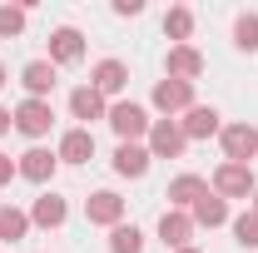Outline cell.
<instances>
[{
    "label": "cell",
    "mask_w": 258,
    "mask_h": 253,
    "mask_svg": "<svg viewBox=\"0 0 258 253\" xmlns=\"http://www.w3.org/2000/svg\"><path fill=\"white\" fill-rule=\"evenodd\" d=\"M104 119H109V129L119 134V144H139V139L149 134V124H154V119H149V109H144V104H134V99L109 104V114H104Z\"/></svg>",
    "instance_id": "obj_1"
},
{
    "label": "cell",
    "mask_w": 258,
    "mask_h": 253,
    "mask_svg": "<svg viewBox=\"0 0 258 253\" xmlns=\"http://www.w3.org/2000/svg\"><path fill=\"white\" fill-rule=\"evenodd\" d=\"M15 169H20V179H30V184H50V179H55V169H60V154H50V149L30 144L25 154L15 159Z\"/></svg>",
    "instance_id": "obj_8"
},
{
    "label": "cell",
    "mask_w": 258,
    "mask_h": 253,
    "mask_svg": "<svg viewBox=\"0 0 258 253\" xmlns=\"http://www.w3.org/2000/svg\"><path fill=\"white\" fill-rule=\"evenodd\" d=\"M159 238H164V248H189V238H194V219L189 214H179V209H164V219H159Z\"/></svg>",
    "instance_id": "obj_15"
},
{
    "label": "cell",
    "mask_w": 258,
    "mask_h": 253,
    "mask_svg": "<svg viewBox=\"0 0 258 253\" xmlns=\"http://www.w3.org/2000/svg\"><path fill=\"white\" fill-rule=\"evenodd\" d=\"M179 253H199V248H194V243H189V248H179Z\"/></svg>",
    "instance_id": "obj_31"
},
{
    "label": "cell",
    "mask_w": 258,
    "mask_h": 253,
    "mask_svg": "<svg viewBox=\"0 0 258 253\" xmlns=\"http://www.w3.org/2000/svg\"><path fill=\"white\" fill-rule=\"evenodd\" d=\"M25 233H30V214L15 209V204H0V238L5 243H20Z\"/></svg>",
    "instance_id": "obj_21"
},
{
    "label": "cell",
    "mask_w": 258,
    "mask_h": 253,
    "mask_svg": "<svg viewBox=\"0 0 258 253\" xmlns=\"http://www.w3.org/2000/svg\"><path fill=\"white\" fill-rule=\"evenodd\" d=\"M85 219L99 223V228H119V223H124V199L109 194V189L90 194V199H85Z\"/></svg>",
    "instance_id": "obj_7"
},
{
    "label": "cell",
    "mask_w": 258,
    "mask_h": 253,
    "mask_svg": "<svg viewBox=\"0 0 258 253\" xmlns=\"http://www.w3.org/2000/svg\"><path fill=\"white\" fill-rule=\"evenodd\" d=\"M253 214H258V194H253Z\"/></svg>",
    "instance_id": "obj_32"
},
{
    "label": "cell",
    "mask_w": 258,
    "mask_h": 253,
    "mask_svg": "<svg viewBox=\"0 0 258 253\" xmlns=\"http://www.w3.org/2000/svg\"><path fill=\"white\" fill-rule=\"evenodd\" d=\"M149 144H119V149H114V174H119V179H144V174H149Z\"/></svg>",
    "instance_id": "obj_14"
},
{
    "label": "cell",
    "mask_w": 258,
    "mask_h": 253,
    "mask_svg": "<svg viewBox=\"0 0 258 253\" xmlns=\"http://www.w3.org/2000/svg\"><path fill=\"white\" fill-rule=\"evenodd\" d=\"M204 194H209V179H199V174H179V179L169 184V194H164V199H169V209L189 214V209L204 199Z\"/></svg>",
    "instance_id": "obj_10"
},
{
    "label": "cell",
    "mask_w": 258,
    "mask_h": 253,
    "mask_svg": "<svg viewBox=\"0 0 258 253\" xmlns=\"http://www.w3.org/2000/svg\"><path fill=\"white\" fill-rule=\"evenodd\" d=\"M20 85L30 90V99H45L50 90H55V65L50 60H30L25 70H20Z\"/></svg>",
    "instance_id": "obj_19"
},
{
    "label": "cell",
    "mask_w": 258,
    "mask_h": 253,
    "mask_svg": "<svg viewBox=\"0 0 258 253\" xmlns=\"http://www.w3.org/2000/svg\"><path fill=\"white\" fill-rule=\"evenodd\" d=\"M60 164H90L95 159V134L80 124V129H64V139H60Z\"/></svg>",
    "instance_id": "obj_12"
},
{
    "label": "cell",
    "mask_w": 258,
    "mask_h": 253,
    "mask_svg": "<svg viewBox=\"0 0 258 253\" xmlns=\"http://www.w3.org/2000/svg\"><path fill=\"white\" fill-rule=\"evenodd\" d=\"M70 219V204H64L60 194H40L30 209V223H40V228H60V223Z\"/></svg>",
    "instance_id": "obj_20"
},
{
    "label": "cell",
    "mask_w": 258,
    "mask_h": 253,
    "mask_svg": "<svg viewBox=\"0 0 258 253\" xmlns=\"http://www.w3.org/2000/svg\"><path fill=\"white\" fill-rule=\"evenodd\" d=\"M109 253H144V233H139L134 223L109 228Z\"/></svg>",
    "instance_id": "obj_23"
},
{
    "label": "cell",
    "mask_w": 258,
    "mask_h": 253,
    "mask_svg": "<svg viewBox=\"0 0 258 253\" xmlns=\"http://www.w3.org/2000/svg\"><path fill=\"white\" fill-rule=\"evenodd\" d=\"M5 80H10V75H5V65H0V85H5Z\"/></svg>",
    "instance_id": "obj_30"
},
{
    "label": "cell",
    "mask_w": 258,
    "mask_h": 253,
    "mask_svg": "<svg viewBox=\"0 0 258 253\" xmlns=\"http://www.w3.org/2000/svg\"><path fill=\"white\" fill-rule=\"evenodd\" d=\"M90 85H95L104 99L119 95V90L129 85V65H124V60H99V65H95V75H90Z\"/></svg>",
    "instance_id": "obj_17"
},
{
    "label": "cell",
    "mask_w": 258,
    "mask_h": 253,
    "mask_svg": "<svg viewBox=\"0 0 258 253\" xmlns=\"http://www.w3.org/2000/svg\"><path fill=\"white\" fill-rule=\"evenodd\" d=\"M25 5H0V40H15V35L25 30Z\"/></svg>",
    "instance_id": "obj_25"
},
{
    "label": "cell",
    "mask_w": 258,
    "mask_h": 253,
    "mask_svg": "<svg viewBox=\"0 0 258 253\" xmlns=\"http://www.w3.org/2000/svg\"><path fill=\"white\" fill-rule=\"evenodd\" d=\"M144 10V0H114V15H139Z\"/></svg>",
    "instance_id": "obj_28"
},
{
    "label": "cell",
    "mask_w": 258,
    "mask_h": 253,
    "mask_svg": "<svg viewBox=\"0 0 258 253\" xmlns=\"http://www.w3.org/2000/svg\"><path fill=\"white\" fill-rule=\"evenodd\" d=\"M10 124H15V109H5V104H0V134H5Z\"/></svg>",
    "instance_id": "obj_29"
},
{
    "label": "cell",
    "mask_w": 258,
    "mask_h": 253,
    "mask_svg": "<svg viewBox=\"0 0 258 253\" xmlns=\"http://www.w3.org/2000/svg\"><path fill=\"white\" fill-rule=\"evenodd\" d=\"M164 35H169L174 45H189V35H194V10L189 5H174V10L164 15Z\"/></svg>",
    "instance_id": "obj_22"
},
{
    "label": "cell",
    "mask_w": 258,
    "mask_h": 253,
    "mask_svg": "<svg viewBox=\"0 0 258 253\" xmlns=\"http://www.w3.org/2000/svg\"><path fill=\"white\" fill-rule=\"evenodd\" d=\"M233 238H238L243 248H258V214H253V209L233 219Z\"/></svg>",
    "instance_id": "obj_26"
},
{
    "label": "cell",
    "mask_w": 258,
    "mask_h": 253,
    "mask_svg": "<svg viewBox=\"0 0 258 253\" xmlns=\"http://www.w3.org/2000/svg\"><path fill=\"white\" fill-rule=\"evenodd\" d=\"M189 219H194V228H219V223H228V199H219V194L209 189L189 209Z\"/></svg>",
    "instance_id": "obj_18"
},
{
    "label": "cell",
    "mask_w": 258,
    "mask_h": 253,
    "mask_svg": "<svg viewBox=\"0 0 258 253\" xmlns=\"http://www.w3.org/2000/svg\"><path fill=\"white\" fill-rule=\"evenodd\" d=\"M219 119H224V114H219L214 104H194L189 114L179 119V129H184V139H209V134H219V129H224Z\"/></svg>",
    "instance_id": "obj_13"
},
{
    "label": "cell",
    "mask_w": 258,
    "mask_h": 253,
    "mask_svg": "<svg viewBox=\"0 0 258 253\" xmlns=\"http://www.w3.org/2000/svg\"><path fill=\"white\" fill-rule=\"evenodd\" d=\"M15 174H20V169H15V159H10V154H0V189H5Z\"/></svg>",
    "instance_id": "obj_27"
},
{
    "label": "cell",
    "mask_w": 258,
    "mask_h": 253,
    "mask_svg": "<svg viewBox=\"0 0 258 253\" xmlns=\"http://www.w3.org/2000/svg\"><path fill=\"white\" fill-rule=\"evenodd\" d=\"M154 109H164V119L179 114V109L189 114V109H194V85H189V80H169V75H164L159 85H154Z\"/></svg>",
    "instance_id": "obj_5"
},
{
    "label": "cell",
    "mask_w": 258,
    "mask_h": 253,
    "mask_svg": "<svg viewBox=\"0 0 258 253\" xmlns=\"http://www.w3.org/2000/svg\"><path fill=\"white\" fill-rule=\"evenodd\" d=\"M55 124V109H50V99H20L15 104V129L20 134H30V139H45Z\"/></svg>",
    "instance_id": "obj_4"
},
{
    "label": "cell",
    "mask_w": 258,
    "mask_h": 253,
    "mask_svg": "<svg viewBox=\"0 0 258 253\" xmlns=\"http://www.w3.org/2000/svg\"><path fill=\"white\" fill-rule=\"evenodd\" d=\"M70 114H75V119H85V124H95V119L109 114V104H104V95H99L95 85H80V90L70 95Z\"/></svg>",
    "instance_id": "obj_16"
},
{
    "label": "cell",
    "mask_w": 258,
    "mask_h": 253,
    "mask_svg": "<svg viewBox=\"0 0 258 253\" xmlns=\"http://www.w3.org/2000/svg\"><path fill=\"white\" fill-rule=\"evenodd\" d=\"M233 45H238V50H258V15L253 10H243V15L233 20Z\"/></svg>",
    "instance_id": "obj_24"
},
{
    "label": "cell",
    "mask_w": 258,
    "mask_h": 253,
    "mask_svg": "<svg viewBox=\"0 0 258 253\" xmlns=\"http://www.w3.org/2000/svg\"><path fill=\"white\" fill-rule=\"evenodd\" d=\"M184 129H179V119H154L149 124V154L154 159H179L184 154Z\"/></svg>",
    "instance_id": "obj_6"
},
{
    "label": "cell",
    "mask_w": 258,
    "mask_h": 253,
    "mask_svg": "<svg viewBox=\"0 0 258 253\" xmlns=\"http://www.w3.org/2000/svg\"><path fill=\"white\" fill-rule=\"evenodd\" d=\"M80 60H85V35L75 25H60L50 35V65L60 70V65H80Z\"/></svg>",
    "instance_id": "obj_9"
},
{
    "label": "cell",
    "mask_w": 258,
    "mask_h": 253,
    "mask_svg": "<svg viewBox=\"0 0 258 253\" xmlns=\"http://www.w3.org/2000/svg\"><path fill=\"white\" fill-rule=\"evenodd\" d=\"M214 194L219 199H253L258 194V179L248 164H219L214 169Z\"/></svg>",
    "instance_id": "obj_2"
},
{
    "label": "cell",
    "mask_w": 258,
    "mask_h": 253,
    "mask_svg": "<svg viewBox=\"0 0 258 253\" xmlns=\"http://www.w3.org/2000/svg\"><path fill=\"white\" fill-rule=\"evenodd\" d=\"M164 70H169V80H199L204 75V55L194 50V45H169V60H164Z\"/></svg>",
    "instance_id": "obj_11"
},
{
    "label": "cell",
    "mask_w": 258,
    "mask_h": 253,
    "mask_svg": "<svg viewBox=\"0 0 258 253\" xmlns=\"http://www.w3.org/2000/svg\"><path fill=\"white\" fill-rule=\"evenodd\" d=\"M219 139H224V164H248L258 154V129L253 124H224Z\"/></svg>",
    "instance_id": "obj_3"
}]
</instances>
